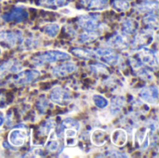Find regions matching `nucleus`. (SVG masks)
<instances>
[{
	"mask_svg": "<svg viewBox=\"0 0 159 158\" xmlns=\"http://www.w3.org/2000/svg\"><path fill=\"white\" fill-rule=\"evenodd\" d=\"M143 22L147 26V29H150L152 31H157L158 29V17L157 12L147 13L144 16Z\"/></svg>",
	"mask_w": 159,
	"mask_h": 158,
	"instance_id": "nucleus-21",
	"label": "nucleus"
},
{
	"mask_svg": "<svg viewBox=\"0 0 159 158\" xmlns=\"http://www.w3.org/2000/svg\"><path fill=\"white\" fill-rule=\"evenodd\" d=\"M53 128H54V121L52 119H48L43 124H41V126L39 127L38 134L41 137L48 136L50 133V131L53 129Z\"/></svg>",
	"mask_w": 159,
	"mask_h": 158,
	"instance_id": "nucleus-27",
	"label": "nucleus"
},
{
	"mask_svg": "<svg viewBox=\"0 0 159 158\" xmlns=\"http://www.w3.org/2000/svg\"><path fill=\"white\" fill-rule=\"evenodd\" d=\"M89 69L94 72V73H97V74H107L109 70L108 68L106 67L105 64L103 63H94V64H91L89 66Z\"/></svg>",
	"mask_w": 159,
	"mask_h": 158,
	"instance_id": "nucleus-32",
	"label": "nucleus"
},
{
	"mask_svg": "<svg viewBox=\"0 0 159 158\" xmlns=\"http://www.w3.org/2000/svg\"><path fill=\"white\" fill-rule=\"evenodd\" d=\"M106 45L113 49L116 48V49L125 50L129 48V42L128 39V35H125L122 33H120V34H116L112 35L106 41Z\"/></svg>",
	"mask_w": 159,
	"mask_h": 158,
	"instance_id": "nucleus-10",
	"label": "nucleus"
},
{
	"mask_svg": "<svg viewBox=\"0 0 159 158\" xmlns=\"http://www.w3.org/2000/svg\"><path fill=\"white\" fill-rule=\"evenodd\" d=\"M72 53L84 60H89V59L96 57L94 54V51L89 48H73Z\"/></svg>",
	"mask_w": 159,
	"mask_h": 158,
	"instance_id": "nucleus-25",
	"label": "nucleus"
},
{
	"mask_svg": "<svg viewBox=\"0 0 159 158\" xmlns=\"http://www.w3.org/2000/svg\"><path fill=\"white\" fill-rule=\"evenodd\" d=\"M3 124H4V117H3V115H0V127H1Z\"/></svg>",
	"mask_w": 159,
	"mask_h": 158,
	"instance_id": "nucleus-37",
	"label": "nucleus"
},
{
	"mask_svg": "<svg viewBox=\"0 0 159 158\" xmlns=\"http://www.w3.org/2000/svg\"><path fill=\"white\" fill-rule=\"evenodd\" d=\"M154 40L153 31L150 29L142 30L137 33L130 44V47L133 50H140L147 46H149Z\"/></svg>",
	"mask_w": 159,
	"mask_h": 158,
	"instance_id": "nucleus-4",
	"label": "nucleus"
},
{
	"mask_svg": "<svg viewBox=\"0 0 159 158\" xmlns=\"http://www.w3.org/2000/svg\"><path fill=\"white\" fill-rule=\"evenodd\" d=\"M139 60L142 61L143 64H145L151 68H157L158 66V58H157V51L147 48L146 47L138 50Z\"/></svg>",
	"mask_w": 159,
	"mask_h": 158,
	"instance_id": "nucleus-6",
	"label": "nucleus"
},
{
	"mask_svg": "<svg viewBox=\"0 0 159 158\" xmlns=\"http://www.w3.org/2000/svg\"><path fill=\"white\" fill-rule=\"evenodd\" d=\"M148 132L149 131H148V128L147 127H143V128L139 129L136 131V134H135L136 144L142 150L147 149L149 144H150V139H149Z\"/></svg>",
	"mask_w": 159,
	"mask_h": 158,
	"instance_id": "nucleus-14",
	"label": "nucleus"
},
{
	"mask_svg": "<svg viewBox=\"0 0 159 158\" xmlns=\"http://www.w3.org/2000/svg\"><path fill=\"white\" fill-rule=\"evenodd\" d=\"M140 99L149 104H157L158 102V88L156 86L145 87L139 93Z\"/></svg>",
	"mask_w": 159,
	"mask_h": 158,
	"instance_id": "nucleus-11",
	"label": "nucleus"
},
{
	"mask_svg": "<svg viewBox=\"0 0 159 158\" xmlns=\"http://www.w3.org/2000/svg\"><path fill=\"white\" fill-rule=\"evenodd\" d=\"M79 128H80V125L76 120H75L74 118H65L61 122V124H60L57 127L55 132L60 139L64 137L66 140V143H67L69 140L75 139L77 135V131L79 130Z\"/></svg>",
	"mask_w": 159,
	"mask_h": 158,
	"instance_id": "nucleus-2",
	"label": "nucleus"
},
{
	"mask_svg": "<svg viewBox=\"0 0 159 158\" xmlns=\"http://www.w3.org/2000/svg\"><path fill=\"white\" fill-rule=\"evenodd\" d=\"M67 3V0H43L41 4L46 6H55V7H61Z\"/></svg>",
	"mask_w": 159,
	"mask_h": 158,
	"instance_id": "nucleus-35",
	"label": "nucleus"
},
{
	"mask_svg": "<svg viewBox=\"0 0 159 158\" xmlns=\"http://www.w3.org/2000/svg\"><path fill=\"white\" fill-rule=\"evenodd\" d=\"M111 6L118 12H125L130 8L129 2L128 0H113Z\"/></svg>",
	"mask_w": 159,
	"mask_h": 158,
	"instance_id": "nucleus-26",
	"label": "nucleus"
},
{
	"mask_svg": "<svg viewBox=\"0 0 159 158\" xmlns=\"http://www.w3.org/2000/svg\"><path fill=\"white\" fill-rule=\"evenodd\" d=\"M22 70V65L20 62L10 60L0 65V77L6 75L7 73H19Z\"/></svg>",
	"mask_w": 159,
	"mask_h": 158,
	"instance_id": "nucleus-16",
	"label": "nucleus"
},
{
	"mask_svg": "<svg viewBox=\"0 0 159 158\" xmlns=\"http://www.w3.org/2000/svg\"><path fill=\"white\" fill-rule=\"evenodd\" d=\"M108 134L106 131L102 129H96L91 134V142L96 146H102L106 143Z\"/></svg>",
	"mask_w": 159,
	"mask_h": 158,
	"instance_id": "nucleus-20",
	"label": "nucleus"
},
{
	"mask_svg": "<svg viewBox=\"0 0 159 158\" xmlns=\"http://www.w3.org/2000/svg\"><path fill=\"white\" fill-rule=\"evenodd\" d=\"M27 131L23 129H15L8 133V142L15 147H21L27 140Z\"/></svg>",
	"mask_w": 159,
	"mask_h": 158,
	"instance_id": "nucleus-12",
	"label": "nucleus"
},
{
	"mask_svg": "<svg viewBox=\"0 0 159 158\" xmlns=\"http://www.w3.org/2000/svg\"><path fill=\"white\" fill-rule=\"evenodd\" d=\"M135 71L137 72L138 76L143 80H153V78H154L152 71L150 69H148L147 67H144L143 65H142L141 67H139Z\"/></svg>",
	"mask_w": 159,
	"mask_h": 158,
	"instance_id": "nucleus-29",
	"label": "nucleus"
},
{
	"mask_svg": "<svg viewBox=\"0 0 159 158\" xmlns=\"http://www.w3.org/2000/svg\"><path fill=\"white\" fill-rule=\"evenodd\" d=\"M104 156H108V157H128L127 155H125L122 152L116 151V150H110V151L106 152Z\"/></svg>",
	"mask_w": 159,
	"mask_h": 158,
	"instance_id": "nucleus-36",
	"label": "nucleus"
},
{
	"mask_svg": "<svg viewBox=\"0 0 159 158\" xmlns=\"http://www.w3.org/2000/svg\"><path fill=\"white\" fill-rule=\"evenodd\" d=\"M111 140H112V142H113L116 146H117V147H122V146H124V145L126 144L127 140H128L127 132H126L124 129H116V130L112 133Z\"/></svg>",
	"mask_w": 159,
	"mask_h": 158,
	"instance_id": "nucleus-18",
	"label": "nucleus"
},
{
	"mask_svg": "<svg viewBox=\"0 0 159 158\" xmlns=\"http://www.w3.org/2000/svg\"><path fill=\"white\" fill-rule=\"evenodd\" d=\"M92 101H93L94 104H95L98 108H100V109H103V108L107 107L108 104H109L108 100L105 99L103 96H102V95H100V94H94V95L92 96Z\"/></svg>",
	"mask_w": 159,
	"mask_h": 158,
	"instance_id": "nucleus-31",
	"label": "nucleus"
},
{
	"mask_svg": "<svg viewBox=\"0 0 159 158\" xmlns=\"http://www.w3.org/2000/svg\"><path fill=\"white\" fill-rule=\"evenodd\" d=\"M138 13H151L157 12L158 8V2L157 0H143L134 7Z\"/></svg>",
	"mask_w": 159,
	"mask_h": 158,
	"instance_id": "nucleus-15",
	"label": "nucleus"
},
{
	"mask_svg": "<svg viewBox=\"0 0 159 158\" xmlns=\"http://www.w3.org/2000/svg\"><path fill=\"white\" fill-rule=\"evenodd\" d=\"M36 107H37V110H38L40 113H42V114L45 113V112L47 111L48 107V101H47V100L44 99V98H41V99L37 102Z\"/></svg>",
	"mask_w": 159,
	"mask_h": 158,
	"instance_id": "nucleus-34",
	"label": "nucleus"
},
{
	"mask_svg": "<svg viewBox=\"0 0 159 158\" xmlns=\"http://www.w3.org/2000/svg\"><path fill=\"white\" fill-rule=\"evenodd\" d=\"M50 100L54 103L60 106H65L69 104L72 101V94L69 90L64 88L57 87L54 88L50 92Z\"/></svg>",
	"mask_w": 159,
	"mask_h": 158,
	"instance_id": "nucleus-5",
	"label": "nucleus"
},
{
	"mask_svg": "<svg viewBox=\"0 0 159 158\" xmlns=\"http://www.w3.org/2000/svg\"><path fill=\"white\" fill-rule=\"evenodd\" d=\"M70 59V55L66 52L60 50H48L35 55L32 61L35 66H43L46 63H54L61 61H67Z\"/></svg>",
	"mask_w": 159,
	"mask_h": 158,
	"instance_id": "nucleus-1",
	"label": "nucleus"
},
{
	"mask_svg": "<svg viewBox=\"0 0 159 158\" xmlns=\"http://www.w3.org/2000/svg\"><path fill=\"white\" fill-rule=\"evenodd\" d=\"M48 141L46 142V149L49 153H56L60 149V138L57 136L56 132L52 129L48 135Z\"/></svg>",
	"mask_w": 159,
	"mask_h": 158,
	"instance_id": "nucleus-17",
	"label": "nucleus"
},
{
	"mask_svg": "<svg viewBox=\"0 0 159 158\" xmlns=\"http://www.w3.org/2000/svg\"><path fill=\"white\" fill-rule=\"evenodd\" d=\"M137 23L132 19H125L121 25V33L125 35H129L133 34L136 30Z\"/></svg>",
	"mask_w": 159,
	"mask_h": 158,
	"instance_id": "nucleus-24",
	"label": "nucleus"
},
{
	"mask_svg": "<svg viewBox=\"0 0 159 158\" xmlns=\"http://www.w3.org/2000/svg\"><path fill=\"white\" fill-rule=\"evenodd\" d=\"M39 76H40V72L36 70L20 71L17 76L13 78V82L16 86H24L34 82Z\"/></svg>",
	"mask_w": 159,
	"mask_h": 158,
	"instance_id": "nucleus-7",
	"label": "nucleus"
},
{
	"mask_svg": "<svg viewBox=\"0 0 159 158\" xmlns=\"http://www.w3.org/2000/svg\"><path fill=\"white\" fill-rule=\"evenodd\" d=\"M125 103H126V100L122 96H116L115 98H113L110 106L111 115H118L122 111V108L125 106Z\"/></svg>",
	"mask_w": 159,
	"mask_h": 158,
	"instance_id": "nucleus-19",
	"label": "nucleus"
},
{
	"mask_svg": "<svg viewBox=\"0 0 159 158\" xmlns=\"http://www.w3.org/2000/svg\"><path fill=\"white\" fill-rule=\"evenodd\" d=\"M0 55H1V49H0Z\"/></svg>",
	"mask_w": 159,
	"mask_h": 158,
	"instance_id": "nucleus-38",
	"label": "nucleus"
},
{
	"mask_svg": "<svg viewBox=\"0 0 159 158\" xmlns=\"http://www.w3.org/2000/svg\"><path fill=\"white\" fill-rule=\"evenodd\" d=\"M102 60L104 61V63L106 64H109V65H116L119 63L120 61V58H119V55L116 54L115 51H113L112 53L108 54V55H105L103 57H101Z\"/></svg>",
	"mask_w": 159,
	"mask_h": 158,
	"instance_id": "nucleus-30",
	"label": "nucleus"
},
{
	"mask_svg": "<svg viewBox=\"0 0 159 158\" xmlns=\"http://www.w3.org/2000/svg\"><path fill=\"white\" fill-rule=\"evenodd\" d=\"M23 40L22 33L20 31H2L0 32V42L5 45L13 47L18 43H21Z\"/></svg>",
	"mask_w": 159,
	"mask_h": 158,
	"instance_id": "nucleus-8",
	"label": "nucleus"
},
{
	"mask_svg": "<svg viewBox=\"0 0 159 158\" xmlns=\"http://www.w3.org/2000/svg\"><path fill=\"white\" fill-rule=\"evenodd\" d=\"M22 45H23V47L27 50L29 49H33V48H35L39 46V43L37 40L34 39V38H27L25 40H22Z\"/></svg>",
	"mask_w": 159,
	"mask_h": 158,
	"instance_id": "nucleus-33",
	"label": "nucleus"
},
{
	"mask_svg": "<svg viewBox=\"0 0 159 158\" xmlns=\"http://www.w3.org/2000/svg\"><path fill=\"white\" fill-rule=\"evenodd\" d=\"M76 69H77V66L75 65V62L68 61V62H64L61 65L55 66L52 69V74L55 77H63V76H66V75L74 73Z\"/></svg>",
	"mask_w": 159,
	"mask_h": 158,
	"instance_id": "nucleus-13",
	"label": "nucleus"
},
{
	"mask_svg": "<svg viewBox=\"0 0 159 158\" xmlns=\"http://www.w3.org/2000/svg\"><path fill=\"white\" fill-rule=\"evenodd\" d=\"M28 12L25 8L21 7H13L9 12H7L2 15V19L7 21H16V22H21L28 19Z\"/></svg>",
	"mask_w": 159,
	"mask_h": 158,
	"instance_id": "nucleus-9",
	"label": "nucleus"
},
{
	"mask_svg": "<svg viewBox=\"0 0 159 158\" xmlns=\"http://www.w3.org/2000/svg\"><path fill=\"white\" fill-rule=\"evenodd\" d=\"M44 32L48 37L54 38L58 35V34L60 32V25L57 23H49L45 26Z\"/></svg>",
	"mask_w": 159,
	"mask_h": 158,
	"instance_id": "nucleus-28",
	"label": "nucleus"
},
{
	"mask_svg": "<svg viewBox=\"0 0 159 158\" xmlns=\"http://www.w3.org/2000/svg\"><path fill=\"white\" fill-rule=\"evenodd\" d=\"M84 6L89 9H103L108 6L109 0H82Z\"/></svg>",
	"mask_w": 159,
	"mask_h": 158,
	"instance_id": "nucleus-23",
	"label": "nucleus"
},
{
	"mask_svg": "<svg viewBox=\"0 0 159 158\" xmlns=\"http://www.w3.org/2000/svg\"><path fill=\"white\" fill-rule=\"evenodd\" d=\"M100 35H101L100 31H86L85 33H82L78 36V42L80 44L92 43L95 40H97Z\"/></svg>",
	"mask_w": 159,
	"mask_h": 158,
	"instance_id": "nucleus-22",
	"label": "nucleus"
},
{
	"mask_svg": "<svg viewBox=\"0 0 159 158\" xmlns=\"http://www.w3.org/2000/svg\"><path fill=\"white\" fill-rule=\"evenodd\" d=\"M77 24L85 31H100L102 24L100 22V16L96 14H87L78 17Z\"/></svg>",
	"mask_w": 159,
	"mask_h": 158,
	"instance_id": "nucleus-3",
	"label": "nucleus"
},
{
	"mask_svg": "<svg viewBox=\"0 0 159 158\" xmlns=\"http://www.w3.org/2000/svg\"><path fill=\"white\" fill-rule=\"evenodd\" d=\"M0 84H1V80H0Z\"/></svg>",
	"mask_w": 159,
	"mask_h": 158,
	"instance_id": "nucleus-39",
	"label": "nucleus"
}]
</instances>
